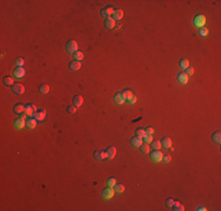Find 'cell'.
<instances>
[{
  "label": "cell",
  "instance_id": "38",
  "mask_svg": "<svg viewBox=\"0 0 221 211\" xmlns=\"http://www.w3.org/2000/svg\"><path fill=\"white\" fill-rule=\"evenodd\" d=\"M126 101H127V102H128L129 104H133V103H135V102H137V96H135V95L133 94L132 96H129V98H128V99H127Z\"/></svg>",
  "mask_w": 221,
  "mask_h": 211
},
{
  "label": "cell",
  "instance_id": "21",
  "mask_svg": "<svg viewBox=\"0 0 221 211\" xmlns=\"http://www.w3.org/2000/svg\"><path fill=\"white\" fill-rule=\"evenodd\" d=\"M160 142H161V146L165 147V148H171V147H172V140H171L169 137H167V136L162 137Z\"/></svg>",
  "mask_w": 221,
  "mask_h": 211
},
{
  "label": "cell",
  "instance_id": "25",
  "mask_svg": "<svg viewBox=\"0 0 221 211\" xmlns=\"http://www.w3.org/2000/svg\"><path fill=\"white\" fill-rule=\"evenodd\" d=\"M172 210H174V211H184L185 206L182 205L181 203H179V202H174V204H173V206H172Z\"/></svg>",
  "mask_w": 221,
  "mask_h": 211
},
{
  "label": "cell",
  "instance_id": "16",
  "mask_svg": "<svg viewBox=\"0 0 221 211\" xmlns=\"http://www.w3.org/2000/svg\"><path fill=\"white\" fill-rule=\"evenodd\" d=\"M125 101H126V99H125V96L122 95V93H117L114 95V102L117 103V104H122Z\"/></svg>",
  "mask_w": 221,
  "mask_h": 211
},
{
  "label": "cell",
  "instance_id": "14",
  "mask_svg": "<svg viewBox=\"0 0 221 211\" xmlns=\"http://www.w3.org/2000/svg\"><path fill=\"white\" fill-rule=\"evenodd\" d=\"M24 127H26V122H25V119H21L19 117L14 121V128L15 129H23Z\"/></svg>",
  "mask_w": 221,
  "mask_h": 211
},
{
  "label": "cell",
  "instance_id": "5",
  "mask_svg": "<svg viewBox=\"0 0 221 211\" xmlns=\"http://www.w3.org/2000/svg\"><path fill=\"white\" fill-rule=\"evenodd\" d=\"M12 92L14 94H18V95H21L25 93V87H24V84L21 83H14L12 86Z\"/></svg>",
  "mask_w": 221,
  "mask_h": 211
},
{
  "label": "cell",
  "instance_id": "19",
  "mask_svg": "<svg viewBox=\"0 0 221 211\" xmlns=\"http://www.w3.org/2000/svg\"><path fill=\"white\" fill-rule=\"evenodd\" d=\"M122 16H123V11L122 9H115V11L113 12V14H112V18L114 19V20H121L122 19Z\"/></svg>",
  "mask_w": 221,
  "mask_h": 211
},
{
  "label": "cell",
  "instance_id": "32",
  "mask_svg": "<svg viewBox=\"0 0 221 211\" xmlns=\"http://www.w3.org/2000/svg\"><path fill=\"white\" fill-rule=\"evenodd\" d=\"M161 142L160 141H152V148L154 149V150H160L161 148Z\"/></svg>",
  "mask_w": 221,
  "mask_h": 211
},
{
  "label": "cell",
  "instance_id": "15",
  "mask_svg": "<svg viewBox=\"0 0 221 211\" xmlns=\"http://www.w3.org/2000/svg\"><path fill=\"white\" fill-rule=\"evenodd\" d=\"M68 68L71 71H79L81 68V62L80 61H76V60H73V61L70 62Z\"/></svg>",
  "mask_w": 221,
  "mask_h": 211
},
{
  "label": "cell",
  "instance_id": "31",
  "mask_svg": "<svg viewBox=\"0 0 221 211\" xmlns=\"http://www.w3.org/2000/svg\"><path fill=\"white\" fill-rule=\"evenodd\" d=\"M139 149H140V151L142 152V154H148L149 152V146L148 144H141L139 147Z\"/></svg>",
  "mask_w": 221,
  "mask_h": 211
},
{
  "label": "cell",
  "instance_id": "33",
  "mask_svg": "<svg viewBox=\"0 0 221 211\" xmlns=\"http://www.w3.org/2000/svg\"><path fill=\"white\" fill-rule=\"evenodd\" d=\"M152 141H153V137H152V135H149V134H146V135L142 137V142L146 143V144H148V143H152Z\"/></svg>",
  "mask_w": 221,
  "mask_h": 211
},
{
  "label": "cell",
  "instance_id": "17",
  "mask_svg": "<svg viewBox=\"0 0 221 211\" xmlns=\"http://www.w3.org/2000/svg\"><path fill=\"white\" fill-rule=\"evenodd\" d=\"M45 117H46V110H45V109L38 110V111L35 113V116H34V119H35L37 121H42V120H45Z\"/></svg>",
  "mask_w": 221,
  "mask_h": 211
},
{
  "label": "cell",
  "instance_id": "42",
  "mask_svg": "<svg viewBox=\"0 0 221 211\" xmlns=\"http://www.w3.org/2000/svg\"><path fill=\"white\" fill-rule=\"evenodd\" d=\"M199 33H200V35H202V36L204 35H207L208 34V30H207V28H201Z\"/></svg>",
  "mask_w": 221,
  "mask_h": 211
},
{
  "label": "cell",
  "instance_id": "13",
  "mask_svg": "<svg viewBox=\"0 0 221 211\" xmlns=\"http://www.w3.org/2000/svg\"><path fill=\"white\" fill-rule=\"evenodd\" d=\"M93 157H94V160H97V161H104L105 158H106V155H105V151L95 150L93 152Z\"/></svg>",
  "mask_w": 221,
  "mask_h": 211
},
{
  "label": "cell",
  "instance_id": "10",
  "mask_svg": "<svg viewBox=\"0 0 221 211\" xmlns=\"http://www.w3.org/2000/svg\"><path fill=\"white\" fill-rule=\"evenodd\" d=\"M104 24H105V27H106L107 30H112V28H114V26H115V20L112 16H108V18L105 19Z\"/></svg>",
  "mask_w": 221,
  "mask_h": 211
},
{
  "label": "cell",
  "instance_id": "8",
  "mask_svg": "<svg viewBox=\"0 0 221 211\" xmlns=\"http://www.w3.org/2000/svg\"><path fill=\"white\" fill-rule=\"evenodd\" d=\"M113 12H114V9H113L111 6H107V7H105V8L101 9L100 14H101V16H105V19H106V18L111 16V15L113 14Z\"/></svg>",
  "mask_w": 221,
  "mask_h": 211
},
{
  "label": "cell",
  "instance_id": "22",
  "mask_svg": "<svg viewBox=\"0 0 221 211\" xmlns=\"http://www.w3.org/2000/svg\"><path fill=\"white\" fill-rule=\"evenodd\" d=\"M35 126H37V120L31 117V119H28L26 121V128L27 129H33V128H35Z\"/></svg>",
  "mask_w": 221,
  "mask_h": 211
},
{
  "label": "cell",
  "instance_id": "4",
  "mask_svg": "<svg viewBox=\"0 0 221 211\" xmlns=\"http://www.w3.org/2000/svg\"><path fill=\"white\" fill-rule=\"evenodd\" d=\"M162 156H164V154L160 151V150H154V151H152L151 154H149V157L151 160L154 162V163H158V162H161L162 161Z\"/></svg>",
  "mask_w": 221,
  "mask_h": 211
},
{
  "label": "cell",
  "instance_id": "6",
  "mask_svg": "<svg viewBox=\"0 0 221 211\" xmlns=\"http://www.w3.org/2000/svg\"><path fill=\"white\" fill-rule=\"evenodd\" d=\"M26 74V71L24 67H15V69L13 71V75L15 76L17 79H23Z\"/></svg>",
  "mask_w": 221,
  "mask_h": 211
},
{
  "label": "cell",
  "instance_id": "12",
  "mask_svg": "<svg viewBox=\"0 0 221 211\" xmlns=\"http://www.w3.org/2000/svg\"><path fill=\"white\" fill-rule=\"evenodd\" d=\"M205 22H206V18L204 15H198L194 19V25L196 27H202L205 25Z\"/></svg>",
  "mask_w": 221,
  "mask_h": 211
},
{
  "label": "cell",
  "instance_id": "40",
  "mask_svg": "<svg viewBox=\"0 0 221 211\" xmlns=\"http://www.w3.org/2000/svg\"><path fill=\"white\" fill-rule=\"evenodd\" d=\"M185 71H186V72H185L186 75H193V74H194V69L192 68V67H187Z\"/></svg>",
  "mask_w": 221,
  "mask_h": 211
},
{
  "label": "cell",
  "instance_id": "29",
  "mask_svg": "<svg viewBox=\"0 0 221 211\" xmlns=\"http://www.w3.org/2000/svg\"><path fill=\"white\" fill-rule=\"evenodd\" d=\"M113 188H114V191H115V193H119V194H122L123 191H125V187H123L122 184H118V183H117Z\"/></svg>",
  "mask_w": 221,
  "mask_h": 211
},
{
  "label": "cell",
  "instance_id": "26",
  "mask_svg": "<svg viewBox=\"0 0 221 211\" xmlns=\"http://www.w3.org/2000/svg\"><path fill=\"white\" fill-rule=\"evenodd\" d=\"M39 92L41 94H47L50 92V87H48V84H46V83H42L39 86Z\"/></svg>",
  "mask_w": 221,
  "mask_h": 211
},
{
  "label": "cell",
  "instance_id": "35",
  "mask_svg": "<svg viewBox=\"0 0 221 211\" xmlns=\"http://www.w3.org/2000/svg\"><path fill=\"white\" fill-rule=\"evenodd\" d=\"M121 93H122V95L125 96V99H126V100H127L129 96H132V95H133V93H132L129 89H123Z\"/></svg>",
  "mask_w": 221,
  "mask_h": 211
},
{
  "label": "cell",
  "instance_id": "43",
  "mask_svg": "<svg viewBox=\"0 0 221 211\" xmlns=\"http://www.w3.org/2000/svg\"><path fill=\"white\" fill-rule=\"evenodd\" d=\"M145 130H146V134H149V135H152V134H154V129H153V128H151V127L146 128Z\"/></svg>",
  "mask_w": 221,
  "mask_h": 211
},
{
  "label": "cell",
  "instance_id": "9",
  "mask_svg": "<svg viewBox=\"0 0 221 211\" xmlns=\"http://www.w3.org/2000/svg\"><path fill=\"white\" fill-rule=\"evenodd\" d=\"M129 143L132 144V147H134V148H139L141 144H142V138L141 137H138V136H134V137H132L131 138V141H129Z\"/></svg>",
  "mask_w": 221,
  "mask_h": 211
},
{
  "label": "cell",
  "instance_id": "20",
  "mask_svg": "<svg viewBox=\"0 0 221 211\" xmlns=\"http://www.w3.org/2000/svg\"><path fill=\"white\" fill-rule=\"evenodd\" d=\"M178 81L181 84H186L188 82V75H186L185 73H179L178 74Z\"/></svg>",
  "mask_w": 221,
  "mask_h": 211
},
{
  "label": "cell",
  "instance_id": "11",
  "mask_svg": "<svg viewBox=\"0 0 221 211\" xmlns=\"http://www.w3.org/2000/svg\"><path fill=\"white\" fill-rule=\"evenodd\" d=\"M72 103H73L74 107L78 108V107H80V106H82V103H84V98L80 96V95H75V96H73Z\"/></svg>",
  "mask_w": 221,
  "mask_h": 211
},
{
  "label": "cell",
  "instance_id": "41",
  "mask_svg": "<svg viewBox=\"0 0 221 211\" xmlns=\"http://www.w3.org/2000/svg\"><path fill=\"white\" fill-rule=\"evenodd\" d=\"M171 160H172V157L169 155H164V156H162V161H164L165 163H169Z\"/></svg>",
  "mask_w": 221,
  "mask_h": 211
},
{
  "label": "cell",
  "instance_id": "24",
  "mask_svg": "<svg viewBox=\"0 0 221 211\" xmlns=\"http://www.w3.org/2000/svg\"><path fill=\"white\" fill-rule=\"evenodd\" d=\"M73 55V59H75L76 61H81L84 57H85V55H84V53L82 52H79V51H76L75 53H73L72 54Z\"/></svg>",
  "mask_w": 221,
  "mask_h": 211
},
{
  "label": "cell",
  "instance_id": "34",
  "mask_svg": "<svg viewBox=\"0 0 221 211\" xmlns=\"http://www.w3.org/2000/svg\"><path fill=\"white\" fill-rule=\"evenodd\" d=\"M115 184H117V179H115L114 177H111V178H108V179H107V187L113 188Z\"/></svg>",
  "mask_w": 221,
  "mask_h": 211
},
{
  "label": "cell",
  "instance_id": "39",
  "mask_svg": "<svg viewBox=\"0 0 221 211\" xmlns=\"http://www.w3.org/2000/svg\"><path fill=\"white\" fill-rule=\"evenodd\" d=\"M15 65H17V67H23V65H24V59H23V57H18V59L15 60Z\"/></svg>",
  "mask_w": 221,
  "mask_h": 211
},
{
  "label": "cell",
  "instance_id": "1",
  "mask_svg": "<svg viewBox=\"0 0 221 211\" xmlns=\"http://www.w3.org/2000/svg\"><path fill=\"white\" fill-rule=\"evenodd\" d=\"M37 107L34 104L32 103H27L25 106V114L27 115V116H30V117H34L35 116V113H37Z\"/></svg>",
  "mask_w": 221,
  "mask_h": 211
},
{
  "label": "cell",
  "instance_id": "37",
  "mask_svg": "<svg viewBox=\"0 0 221 211\" xmlns=\"http://www.w3.org/2000/svg\"><path fill=\"white\" fill-rule=\"evenodd\" d=\"M165 204H166L167 208H172L173 204H174V199H173V198H167V199L165 200Z\"/></svg>",
  "mask_w": 221,
  "mask_h": 211
},
{
  "label": "cell",
  "instance_id": "7",
  "mask_svg": "<svg viewBox=\"0 0 221 211\" xmlns=\"http://www.w3.org/2000/svg\"><path fill=\"white\" fill-rule=\"evenodd\" d=\"M115 154H117V149H115V147L111 146L105 150V155H106V158H108V160H113Z\"/></svg>",
  "mask_w": 221,
  "mask_h": 211
},
{
  "label": "cell",
  "instance_id": "18",
  "mask_svg": "<svg viewBox=\"0 0 221 211\" xmlns=\"http://www.w3.org/2000/svg\"><path fill=\"white\" fill-rule=\"evenodd\" d=\"M13 111L15 114H23V113H25V104H23V103H17L14 107H13Z\"/></svg>",
  "mask_w": 221,
  "mask_h": 211
},
{
  "label": "cell",
  "instance_id": "2",
  "mask_svg": "<svg viewBox=\"0 0 221 211\" xmlns=\"http://www.w3.org/2000/svg\"><path fill=\"white\" fill-rule=\"evenodd\" d=\"M66 51L68 52L70 54H73L78 51V42L74 40H70L66 44Z\"/></svg>",
  "mask_w": 221,
  "mask_h": 211
},
{
  "label": "cell",
  "instance_id": "27",
  "mask_svg": "<svg viewBox=\"0 0 221 211\" xmlns=\"http://www.w3.org/2000/svg\"><path fill=\"white\" fill-rule=\"evenodd\" d=\"M179 66H180V68L186 69L187 67H189V61H188L187 59H181V60L179 61Z\"/></svg>",
  "mask_w": 221,
  "mask_h": 211
},
{
  "label": "cell",
  "instance_id": "30",
  "mask_svg": "<svg viewBox=\"0 0 221 211\" xmlns=\"http://www.w3.org/2000/svg\"><path fill=\"white\" fill-rule=\"evenodd\" d=\"M135 134H137L135 136H138V137H141V138H142L143 136L146 135V130L143 129V128H138V129L135 130Z\"/></svg>",
  "mask_w": 221,
  "mask_h": 211
},
{
  "label": "cell",
  "instance_id": "3",
  "mask_svg": "<svg viewBox=\"0 0 221 211\" xmlns=\"http://www.w3.org/2000/svg\"><path fill=\"white\" fill-rule=\"evenodd\" d=\"M114 188H111V187H107V188H105L102 190V193H101V197L104 199H111L113 196H114Z\"/></svg>",
  "mask_w": 221,
  "mask_h": 211
},
{
  "label": "cell",
  "instance_id": "36",
  "mask_svg": "<svg viewBox=\"0 0 221 211\" xmlns=\"http://www.w3.org/2000/svg\"><path fill=\"white\" fill-rule=\"evenodd\" d=\"M66 111L68 113V114H75V111H76V107H74V106L72 104V106H68V107H67V109H66Z\"/></svg>",
  "mask_w": 221,
  "mask_h": 211
},
{
  "label": "cell",
  "instance_id": "28",
  "mask_svg": "<svg viewBox=\"0 0 221 211\" xmlns=\"http://www.w3.org/2000/svg\"><path fill=\"white\" fill-rule=\"evenodd\" d=\"M3 82L5 86H13L14 82H13V78H11V76H5V78L3 79Z\"/></svg>",
  "mask_w": 221,
  "mask_h": 211
},
{
  "label": "cell",
  "instance_id": "23",
  "mask_svg": "<svg viewBox=\"0 0 221 211\" xmlns=\"http://www.w3.org/2000/svg\"><path fill=\"white\" fill-rule=\"evenodd\" d=\"M212 141L214 143H216V144H220V142H221V133L220 131H215L212 134Z\"/></svg>",
  "mask_w": 221,
  "mask_h": 211
}]
</instances>
